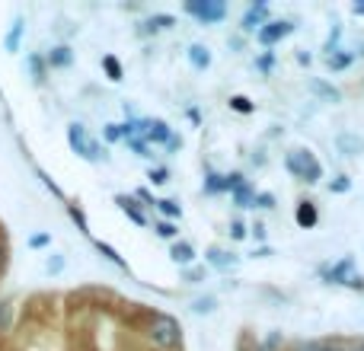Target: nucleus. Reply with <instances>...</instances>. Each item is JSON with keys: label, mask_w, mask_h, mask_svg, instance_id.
Here are the masks:
<instances>
[{"label": "nucleus", "mask_w": 364, "mask_h": 351, "mask_svg": "<svg viewBox=\"0 0 364 351\" xmlns=\"http://www.w3.org/2000/svg\"><path fill=\"white\" fill-rule=\"evenodd\" d=\"M70 61H74V55H70V48H64V45L51 51V64H55V68H68Z\"/></svg>", "instance_id": "aec40b11"}, {"label": "nucleus", "mask_w": 364, "mask_h": 351, "mask_svg": "<svg viewBox=\"0 0 364 351\" xmlns=\"http://www.w3.org/2000/svg\"><path fill=\"white\" fill-rule=\"evenodd\" d=\"M291 29H294V23H291V19H269V23L256 32V38L262 45H275V42H282Z\"/></svg>", "instance_id": "423d86ee"}, {"label": "nucleus", "mask_w": 364, "mask_h": 351, "mask_svg": "<svg viewBox=\"0 0 364 351\" xmlns=\"http://www.w3.org/2000/svg\"><path fill=\"white\" fill-rule=\"evenodd\" d=\"M154 207H157V211H160V214H164V217H170V220H176V217H179V214H182V207L176 205V201H170V198L157 201V205H154Z\"/></svg>", "instance_id": "a211bd4d"}, {"label": "nucleus", "mask_w": 364, "mask_h": 351, "mask_svg": "<svg viewBox=\"0 0 364 351\" xmlns=\"http://www.w3.org/2000/svg\"><path fill=\"white\" fill-rule=\"evenodd\" d=\"M128 144H132V151L138 153V157H154L151 147H147V141H138V138H128Z\"/></svg>", "instance_id": "c85d7f7f"}, {"label": "nucleus", "mask_w": 364, "mask_h": 351, "mask_svg": "<svg viewBox=\"0 0 364 351\" xmlns=\"http://www.w3.org/2000/svg\"><path fill=\"white\" fill-rule=\"evenodd\" d=\"M265 23H269V6L265 4H252L250 10L243 13V29L246 32H259Z\"/></svg>", "instance_id": "0eeeda50"}, {"label": "nucleus", "mask_w": 364, "mask_h": 351, "mask_svg": "<svg viewBox=\"0 0 364 351\" xmlns=\"http://www.w3.org/2000/svg\"><path fill=\"white\" fill-rule=\"evenodd\" d=\"M102 138H106L109 144H115V141H125L128 138V125H106Z\"/></svg>", "instance_id": "6ab92c4d"}, {"label": "nucleus", "mask_w": 364, "mask_h": 351, "mask_svg": "<svg viewBox=\"0 0 364 351\" xmlns=\"http://www.w3.org/2000/svg\"><path fill=\"white\" fill-rule=\"evenodd\" d=\"M68 141H70V147H74V151L80 153V157H87V160H102L100 147H96L93 141L87 138L83 125H70V128H68Z\"/></svg>", "instance_id": "39448f33"}, {"label": "nucleus", "mask_w": 364, "mask_h": 351, "mask_svg": "<svg viewBox=\"0 0 364 351\" xmlns=\"http://www.w3.org/2000/svg\"><path fill=\"white\" fill-rule=\"evenodd\" d=\"M352 61H355L352 51H342V55H329V68H333V70H346Z\"/></svg>", "instance_id": "412c9836"}, {"label": "nucleus", "mask_w": 364, "mask_h": 351, "mask_svg": "<svg viewBox=\"0 0 364 351\" xmlns=\"http://www.w3.org/2000/svg\"><path fill=\"white\" fill-rule=\"evenodd\" d=\"M230 237H233V239H243V237H246V227L240 224V220H237V224H230Z\"/></svg>", "instance_id": "2f4dec72"}, {"label": "nucleus", "mask_w": 364, "mask_h": 351, "mask_svg": "<svg viewBox=\"0 0 364 351\" xmlns=\"http://www.w3.org/2000/svg\"><path fill=\"white\" fill-rule=\"evenodd\" d=\"M102 70H106V74H109V80H115V83H119V80H122V74H125V70H122V64L115 61L112 55H106V58H102Z\"/></svg>", "instance_id": "f3484780"}, {"label": "nucleus", "mask_w": 364, "mask_h": 351, "mask_svg": "<svg viewBox=\"0 0 364 351\" xmlns=\"http://www.w3.org/2000/svg\"><path fill=\"white\" fill-rule=\"evenodd\" d=\"M316 345H301V348H297V351H314Z\"/></svg>", "instance_id": "58836bf2"}, {"label": "nucleus", "mask_w": 364, "mask_h": 351, "mask_svg": "<svg viewBox=\"0 0 364 351\" xmlns=\"http://www.w3.org/2000/svg\"><path fill=\"white\" fill-rule=\"evenodd\" d=\"M205 192H227V185H224V176H214V173H208V182H205Z\"/></svg>", "instance_id": "b1692460"}, {"label": "nucleus", "mask_w": 364, "mask_h": 351, "mask_svg": "<svg viewBox=\"0 0 364 351\" xmlns=\"http://www.w3.org/2000/svg\"><path fill=\"white\" fill-rule=\"evenodd\" d=\"M4 262H6V252H4V246H0V269H4Z\"/></svg>", "instance_id": "4c0bfd02"}, {"label": "nucleus", "mask_w": 364, "mask_h": 351, "mask_svg": "<svg viewBox=\"0 0 364 351\" xmlns=\"http://www.w3.org/2000/svg\"><path fill=\"white\" fill-rule=\"evenodd\" d=\"M284 166H288V173H294L297 179L310 182V185H316V182L323 179V166L316 163L310 151H291L288 157H284Z\"/></svg>", "instance_id": "f03ea898"}, {"label": "nucleus", "mask_w": 364, "mask_h": 351, "mask_svg": "<svg viewBox=\"0 0 364 351\" xmlns=\"http://www.w3.org/2000/svg\"><path fill=\"white\" fill-rule=\"evenodd\" d=\"M352 10H355V13H358V16H364V0H358V4H355V6H352Z\"/></svg>", "instance_id": "c9c22d12"}, {"label": "nucleus", "mask_w": 364, "mask_h": 351, "mask_svg": "<svg viewBox=\"0 0 364 351\" xmlns=\"http://www.w3.org/2000/svg\"><path fill=\"white\" fill-rule=\"evenodd\" d=\"M336 147H339L342 157H358V153L364 151V138H358V134H352V131H346V134H339V138H336Z\"/></svg>", "instance_id": "6e6552de"}, {"label": "nucleus", "mask_w": 364, "mask_h": 351, "mask_svg": "<svg viewBox=\"0 0 364 351\" xmlns=\"http://www.w3.org/2000/svg\"><path fill=\"white\" fill-rule=\"evenodd\" d=\"M233 198H237L240 207H252V201H256V192H252L250 182H243L240 188H233Z\"/></svg>", "instance_id": "dca6fc26"}, {"label": "nucleus", "mask_w": 364, "mask_h": 351, "mask_svg": "<svg viewBox=\"0 0 364 351\" xmlns=\"http://www.w3.org/2000/svg\"><path fill=\"white\" fill-rule=\"evenodd\" d=\"M348 351H364V342H355V345L348 348Z\"/></svg>", "instance_id": "e433bc0d"}, {"label": "nucleus", "mask_w": 364, "mask_h": 351, "mask_svg": "<svg viewBox=\"0 0 364 351\" xmlns=\"http://www.w3.org/2000/svg\"><path fill=\"white\" fill-rule=\"evenodd\" d=\"M186 13L188 16H198L201 23H220L227 16V4L224 0H188Z\"/></svg>", "instance_id": "20e7f679"}, {"label": "nucleus", "mask_w": 364, "mask_h": 351, "mask_svg": "<svg viewBox=\"0 0 364 351\" xmlns=\"http://www.w3.org/2000/svg\"><path fill=\"white\" fill-rule=\"evenodd\" d=\"M275 205V195H256V201H252V207H272Z\"/></svg>", "instance_id": "7c9ffc66"}, {"label": "nucleus", "mask_w": 364, "mask_h": 351, "mask_svg": "<svg viewBox=\"0 0 364 351\" xmlns=\"http://www.w3.org/2000/svg\"><path fill=\"white\" fill-rule=\"evenodd\" d=\"M188 61H192V68L208 70V64H211V51H208L205 45H198V42H195L192 48H188Z\"/></svg>", "instance_id": "f8f14e48"}, {"label": "nucleus", "mask_w": 364, "mask_h": 351, "mask_svg": "<svg viewBox=\"0 0 364 351\" xmlns=\"http://www.w3.org/2000/svg\"><path fill=\"white\" fill-rule=\"evenodd\" d=\"M151 182H154V185H166V182H170V170H154Z\"/></svg>", "instance_id": "c756f323"}, {"label": "nucleus", "mask_w": 364, "mask_h": 351, "mask_svg": "<svg viewBox=\"0 0 364 351\" xmlns=\"http://www.w3.org/2000/svg\"><path fill=\"white\" fill-rule=\"evenodd\" d=\"M310 93L320 96V99H326V102H339L342 99L339 90H336L333 83H326V80H310Z\"/></svg>", "instance_id": "9b49d317"}, {"label": "nucleus", "mask_w": 364, "mask_h": 351, "mask_svg": "<svg viewBox=\"0 0 364 351\" xmlns=\"http://www.w3.org/2000/svg\"><path fill=\"white\" fill-rule=\"evenodd\" d=\"M170 259L176 265H188L195 259V249H192V243H173V249H170Z\"/></svg>", "instance_id": "4468645a"}, {"label": "nucleus", "mask_w": 364, "mask_h": 351, "mask_svg": "<svg viewBox=\"0 0 364 351\" xmlns=\"http://www.w3.org/2000/svg\"><path fill=\"white\" fill-rule=\"evenodd\" d=\"M208 262H211L214 269H233V265H237V256L220 252V249H208Z\"/></svg>", "instance_id": "2eb2a0df"}, {"label": "nucleus", "mask_w": 364, "mask_h": 351, "mask_svg": "<svg viewBox=\"0 0 364 351\" xmlns=\"http://www.w3.org/2000/svg\"><path fill=\"white\" fill-rule=\"evenodd\" d=\"M138 198H141V201H147V205H157V201L151 198V192H147V188H141V192H138Z\"/></svg>", "instance_id": "473e14b6"}, {"label": "nucleus", "mask_w": 364, "mask_h": 351, "mask_svg": "<svg viewBox=\"0 0 364 351\" xmlns=\"http://www.w3.org/2000/svg\"><path fill=\"white\" fill-rule=\"evenodd\" d=\"M96 249H100L102 256L109 259V262H115V265H119V269H128V265H125V259H122L119 252H115V249H112V246H109V243H96Z\"/></svg>", "instance_id": "5701e85b"}, {"label": "nucleus", "mask_w": 364, "mask_h": 351, "mask_svg": "<svg viewBox=\"0 0 364 351\" xmlns=\"http://www.w3.org/2000/svg\"><path fill=\"white\" fill-rule=\"evenodd\" d=\"M314 351H346V348H336V345H316Z\"/></svg>", "instance_id": "f704fd0d"}, {"label": "nucleus", "mask_w": 364, "mask_h": 351, "mask_svg": "<svg viewBox=\"0 0 364 351\" xmlns=\"http://www.w3.org/2000/svg\"><path fill=\"white\" fill-rule=\"evenodd\" d=\"M115 205H119L122 211L128 214V220H132V224H138V227H144V224H147V214L141 211L138 205H134L132 195H119V198H115Z\"/></svg>", "instance_id": "1a4fd4ad"}, {"label": "nucleus", "mask_w": 364, "mask_h": 351, "mask_svg": "<svg viewBox=\"0 0 364 351\" xmlns=\"http://www.w3.org/2000/svg\"><path fill=\"white\" fill-rule=\"evenodd\" d=\"M48 243V237H45V233H38V237H32V246H45Z\"/></svg>", "instance_id": "72a5a7b5"}, {"label": "nucleus", "mask_w": 364, "mask_h": 351, "mask_svg": "<svg viewBox=\"0 0 364 351\" xmlns=\"http://www.w3.org/2000/svg\"><path fill=\"white\" fill-rule=\"evenodd\" d=\"M170 26H176V19H173L170 13H157V16H151L144 26H141V32H144V36H157V32L170 29Z\"/></svg>", "instance_id": "9d476101"}, {"label": "nucleus", "mask_w": 364, "mask_h": 351, "mask_svg": "<svg viewBox=\"0 0 364 351\" xmlns=\"http://www.w3.org/2000/svg\"><path fill=\"white\" fill-rule=\"evenodd\" d=\"M144 335H147V342H151L154 348H160V351H176L182 345V326L166 313L151 316Z\"/></svg>", "instance_id": "f257e3e1"}, {"label": "nucleus", "mask_w": 364, "mask_h": 351, "mask_svg": "<svg viewBox=\"0 0 364 351\" xmlns=\"http://www.w3.org/2000/svg\"><path fill=\"white\" fill-rule=\"evenodd\" d=\"M192 310H195L198 316H208V313L214 310V297H198V301L192 303Z\"/></svg>", "instance_id": "393cba45"}, {"label": "nucleus", "mask_w": 364, "mask_h": 351, "mask_svg": "<svg viewBox=\"0 0 364 351\" xmlns=\"http://www.w3.org/2000/svg\"><path fill=\"white\" fill-rule=\"evenodd\" d=\"M348 188H352V179H348V176H339V179L329 182V192H336V195L348 192Z\"/></svg>", "instance_id": "cd10ccee"}, {"label": "nucleus", "mask_w": 364, "mask_h": 351, "mask_svg": "<svg viewBox=\"0 0 364 351\" xmlns=\"http://www.w3.org/2000/svg\"><path fill=\"white\" fill-rule=\"evenodd\" d=\"M323 278H326L329 284H348V288H364L361 275L355 271V259H342V262L329 265V269H323Z\"/></svg>", "instance_id": "7ed1b4c3"}, {"label": "nucleus", "mask_w": 364, "mask_h": 351, "mask_svg": "<svg viewBox=\"0 0 364 351\" xmlns=\"http://www.w3.org/2000/svg\"><path fill=\"white\" fill-rule=\"evenodd\" d=\"M316 220H320V214H316L314 201H301V207H297V224H301V227H314Z\"/></svg>", "instance_id": "ddd939ff"}, {"label": "nucleus", "mask_w": 364, "mask_h": 351, "mask_svg": "<svg viewBox=\"0 0 364 351\" xmlns=\"http://www.w3.org/2000/svg\"><path fill=\"white\" fill-rule=\"evenodd\" d=\"M256 68L262 70V74H272V70H275V55H272V51H265V55H259Z\"/></svg>", "instance_id": "a878e982"}, {"label": "nucleus", "mask_w": 364, "mask_h": 351, "mask_svg": "<svg viewBox=\"0 0 364 351\" xmlns=\"http://www.w3.org/2000/svg\"><path fill=\"white\" fill-rule=\"evenodd\" d=\"M154 233H157L160 239H176V233H179V227L173 224V220H164V224H157L154 227Z\"/></svg>", "instance_id": "4be33fe9"}, {"label": "nucleus", "mask_w": 364, "mask_h": 351, "mask_svg": "<svg viewBox=\"0 0 364 351\" xmlns=\"http://www.w3.org/2000/svg\"><path fill=\"white\" fill-rule=\"evenodd\" d=\"M230 109H233V112L250 115V112H252V102L246 99V96H233V99H230Z\"/></svg>", "instance_id": "bb28decb"}]
</instances>
